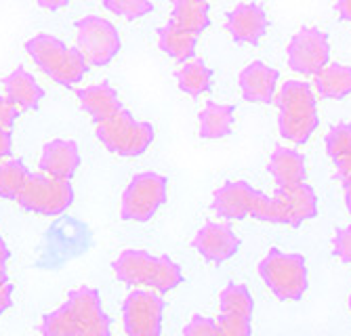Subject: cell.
<instances>
[{"label": "cell", "instance_id": "obj_1", "mask_svg": "<svg viewBox=\"0 0 351 336\" xmlns=\"http://www.w3.org/2000/svg\"><path fill=\"white\" fill-rule=\"evenodd\" d=\"M210 208L215 215H219L226 221H242L246 217H252L261 223L289 225L286 210L274 200V196L254 190L246 181L223 183L213 194Z\"/></svg>", "mask_w": 351, "mask_h": 336}, {"label": "cell", "instance_id": "obj_2", "mask_svg": "<svg viewBox=\"0 0 351 336\" xmlns=\"http://www.w3.org/2000/svg\"><path fill=\"white\" fill-rule=\"evenodd\" d=\"M278 131L295 145H303L320 127L313 86L303 80H286L276 95Z\"/></svg>", "mask_w": 351, "mask_h": 336}, {"label": "cell", "instance_id": "obj_3", "mask_svg": "<svg viewBox=\"0 0 351 336\" xmlns=\"http://www.w3.org/2000/svg\"><path fill=\"white\" fill-rule=\"evenodd\" d=\"M116 278L131 286H147L167 294L181 286L183 271L171 257H154L145 250H124L114 261Z\"/></svg>", "mask_w": 351, "mask_h": 336}, {"label": "cell", "instance_id": "obj_4", "mask_svg": "<svg viewBox=\"0 0 351 336\" xmlns=\"http://www.w3.org/2000/svg\"><path fill=\"white\" fill-rule=\"evenodd\" d=\"M95 135L112 154L122 158H137L149 149L156 131L149 122L135 120L129 109L120 107L110 118L97 122Z\"/></svg>", "mask_w": 351, "mask_h": 336}, {"label": "cell", "instance_id": "obj_5", "mask_svg": "<svg viewBox=\"0 0 351 336\" xmlns=\"http://www.w3.org/2000/svg\"><path fill=\"white\" fill-rule=\"evenodd\" d=\"M259 276L278 300H299L309 288V271L303 255L271 248L259 263Z\"/></svg>", "mask_w": 351, "mask_h": 336}, {"label": "cell", "instance_id": "obj_6", "mask_svg": "<svg viewBox=\"0 0 351 336\" xmlns=\"http://www.w3.org/2000/svg\"><path fill=\"white\" fill-rule=\"evenodd\" d=\"M17 204L43 217H59L74 204V188L70 181L55 179L45 172H29Z\"/></svg>", "mask_w": 351, "mask_h": 336}, {"label": "cell", "instance_id": "obj_7", "mask_svg": "<svg viewBox=\"0 0 351 336\" xmlns=\"http://www.w3.org/2000/svg\"><path fill=\"white\" fill-rule=\"evenodd\" d=\"M169 198V181L158 172H139L122 194L120 217L124 221L147 223Z\"/></svg>", "mask_w": 351, "mask_h": 336}, {"label": "cell", "instance_id": "obj_8", "mask_svg": "<svg viewBox=\"0 0 351 336\" xmlns=\"http://www.w3.org/2000/svg\"><path fill=\"white\" fill-rule=\"evenodd\" d=\"M76 47L82 51L90 68H104L116 59L122 40L112 21L99 15H86L76 21Z\"/></svg>", "mask_w": 351, "mask_h": 336}, {"label": "cell", "instance_id": "obj_9", "mask_svg": "<svg viewBox=\"0 0 351 336\" xmlns=\"http://www.w3.org/2000/svg\"><path fill=\"white\" fill-rule=\"evenodd\" d=\"M167 302L160 292L133 290L124 298L122 320L129 336H160Z\"/></svg>", "mask_w": 351, "mask_h": 336}, {"label": "cell", "instance_id": "obj_10", "mask_svg": "<svg viewBox=\"0 0 351 336\" xmlns=\"http://www.w3.org/2000/svg\"><path fill=\"white\" fill-rule=\"evenodd\" d=\"M289 68L301 76H315L330 61V40L320 27H301L286 49Z\"/></svg>", "mask_w": 351, "mask_h": 336}, {"label": "cell", "instance_id": "obj_11", "mask_svg": "<svg viewBox=\"0 0 351 336\" xmlns=\"http://www.w3.org/2000/svg\"><path fill=\"white\" fill-rule=\"evenodd\" d=\"M66 305L70 307L76 326L78 336H110L112 320L104 311L99 292L90 286H80L68 294Z\"/></svg>", "mask_w": 351, "mask_h": 336}, {"label": "cell", "instance_id": "obj_12", "mask_svg": "<svg viewBox=\"0 0 351 336\" xmlns=\"http://www.w3.org/2000/svg\"><path fill=\"white\" fill-rule=\"evenodd\" d=\"M191 246L208 263L221 265L236 257V253L240 250V237L228 223L208 221L198 229Z\"/></svg>", "mask_w": 351, "mask_h": 336}, {"label": "cell", "instance_id": "obj_13", "mask_svg": "<svg viewBox=\"0 0 351 336\" xmlns=\"http://www.w3.org/2000/svg\"><path fill=\"white\" fill-rule=\"evenodd\" d=\"M267 13L257 3H244L232 9L226 17L228 34L240 44H259L267 32Z\"/></svg>", "mask_w": 351, "mask_h": 336}, {"label": "cell", "instance_id": "obj_14", "mask_svg": "<svg viewBox=\"0 0 351 336\" xmlns=\"http://www.w3.org/2000/svg\"><path fill=\"white\" fill-rule=\"evenodd\" d=\"M278 80H280V72L263 64V61H252L238 76L242 97L248 103H261V105H269L276 99Z\"/></svg>", "mask_w": 351, "mask_h": 336}, {"label": "cell", "instance_id": "obj_15", "mask_svg": "<svg viewBox=\"0 0 351 336\" xmlns=\"http://www.w3.org/2000/svg\"><path fill=\"white\" fill-rule=\"evenodd\" d=\"M274 200L286 210L289 227H299L317 215V196L309 183H295V185L276 188Z\"/></svg>", "mask_w": 351, "mask_h": 336}, {"label": "cell", "instance_id": "obj_16", "mask_svg": "<svg viewBox=\"0 0 351 336\" xmlns=\"http://www.w3.org/2000/svg\"><path fill=\"white\" fill-rule=\"evenodd\" d=\"M80 168V149L72 139H53L43 147L40 172L70 181Z\"/></svg>", "mask_w": 351, "mask_h": 336}, {"label": "cell", "instance_id": "obj_17", "mask_svg": "<svg viewBox=\"0 0 351 336\" xmlns=\"http://www.w3.org/2000/svg\"><path fill=\"white\" fill-rule=\"evenodd\" d=\"M5 97L19 109V112H32L38 109L45 99V88L38 84V80L32 76L25 68H15L5 80Z\"/></svg>", "mask_w": 351, "mask_h": 336}, {"label": "cell", "instance_id": "obj_18", "mask_svg": "<svg viewBox=\"0 0 351 336\" xmlns=\"http://www.w3.org/2000/svg\"><path fill=\"white\" fill-rule=\"evenodd\" d=\"M267 170L274 177L278 188L295 185V183H303L307 179L305 156L301 151H297L293 147H284V145H280L271 151Z\"/></svg>", "mask_w": 351, "mask_h": 336}, {"label": "cell", "instance_id": "obj_19", "mask_svg": "<svg viewBox=\"0 0 351 336\" xmlns=\"http://www.w3.org/2000/svg\"><path fill=\"white\" fill-rule=\"evenodd\" d=\"M76 97L80 101V107L93 118L95 125L101 122V120H106V118H110L112 114H116L122 107L116 88H112L110 82L90 84V86L78 88Z\"/></svg>", "mask_w": 351, "mask_h": 336}, {"label": "cell", "instance_id": "obj_20", "mask_svg": "<svg viewBox=\"0 0 351 336\" xmlns=\"http://www.w3.org/2000/svg\"><path fill=\"white\" fill-rule=\"evenodd\" d=\"M25 53L34 61V66L51 78L66 57L68 44L53 34H36L25 42Z\"/></svg>", "mask_w": 351, "mask_h": 336}, {"label": "cell", "instance_id": "obj_21", "mask_svg": "<svg viewBox=\"0 0 351 336\" xmlns=\"http://www.w3.org/2000/svg\"><path fill=\"white\" fill-rule=\"evenodd\" d=\"M313 93L322 99L339 101L351 95V66L328 64L313 76Z\"/></svg>", "mask_w": 351, "mask_h": 336}, {"label": "cell", "instance_id": "obj_22", "mask_svg": "<svg viewBox=\"0 0 351 336\" xmlns=\"http://www.w3.org/2000/svg\"><path fill=\"white\" fill-rule=\"evenodd\" d=\"M158 47H160L162 53L179 61V64H185V61H191L196 57L198 36L185 32V29L169 21L167 25L158 29Z\"/></svg>", "mask_w": 351, "mask_h": 336}, {"label": "cell", "instance_id": "obj_23", "mask_svg": "<svg viewBox=\"0 0 351 336\" xmlns=\"http://www.w3.org/2000/svg\"><path fill=\"white\" fill-rule=\"evenodd\" d=\"M234 118H236V107L228 103H215L208 101L204 109L200 112V137L202 139H223L230 137L234 131Z\"/></svg>", "mask_w": 351, "mask_h": 336}, {"label": "cell", "instance_id": "obj_24", "mask_svg": "<svg viewBox=\"0 0 351 336\" xmlns=\"http://www.w3.org/2000/svg\"><path fill=\"white\" fill-rule=\"evenodd\" d=\"M326 154L337 170V177L345 181L351 177V122H339L326 135Z\"/></svg>", "mask_w": 351, "mask_h": 336}, {"label": "cell", "instance_id": "obj_25", "mask_svg": "<svg viewBox=\"0 0 351 336\" xmlns=\"http://www.w3.org/2000/svg\"><path fill=\"white\" fill-rule=\"evenodd\" d=\"M171 23L198 36L210 25V7L204 0H175Z\"/></svg>", "mask_w": 351, "mask_h": 336}, {"label": "cell", "instance_id": "obj_26", "mask_svg": "<svg viewBox=\"0 0 351 336\" xmlns=\"http://www.w3.org/2000/svg\"><path fill=\"white\" fill-rule=\"evenodd\" d=\"M177 84L185 95L191 99H198L208 93L213 86V70L204 64L202 59H191L175 72Z\"/></svg>", "mask_w": 351, "mask_h": 336}, {"label": "cell", "instance_id": "obj_27", "mask_svg": "<svg viewBox=\"0 0 351 336\" xmlns=\"http://www.w3.org/2000/svg\"><path fill=\"white\" fill-rule=\"evenodd\" d=\"M88 70H90V66H88L86 57L82 55V51L78 47H68L66 57H63L61 66L51 76V80L57 82V84H61V86H68L70 88V86L80 84Z\"/></svg>", "mask_w": 351, "mask_h": 336}, {"label": "cell", "instance_id": "obj_28", "mask_svg": "<svg viewBox=\"0 0 351 336\" xmlns=\"http://www.w3.org/2000/svg\"><path fill=\"white\" fill-rule=\"evenodd\" d=\"M219 309L221 313H238V315H246L252 318L254 311V300L250 290L244 284H228L219 294Z\"/></svg>", "mask_w": 351, "mask_h": 336}, {"label": "cell", "instance_id": "obj_29", "mask_svg": "<svg viewBox=\"0 0 351 336\" xmlns=\"http://www.w3.org/2000/svg\"><path fill=\"white\" fill-rule=\"evenodd\" d=\"M29 177L27 166L21 160H3L0 162V198L17 200L25 181Z\"/></svg>", "mask_w": 351, "mask_h": 336}, {"label": "cell", "instance_id": "obj_30", "mask_svg": "<svg viewBox=\"0 0 351 336\" xmlns=\"http://www.w3.org/2000/svg\"><path fill=\"white\" fill-rule=\"evenodd\" d=\"M40 336H78L76 320L66 302L43 318Z\"/></svg>", "mask_w": 351, "mask_h": 336}, {"label": "cell", "instance_id": "obj_31", "mask_svg": "<svg viewBox=\"0 0 351 336\" xmlns=\"http://www.w3.org/2000/svg\"><path fill=\"white\" fill-rule=\"evenodd\" d=\"M104 7L110 13H114L118 17H124L129 21L147 17L154 11L152 0H104Z\"/></svg>", "mask_w": 351, "mask_h": 336}, {"label": "cell", "instance_id": "obj_32", "mask_svg": "<svg viewBox=\"0 0 351 336\" xmlns=\"http://www.w3.org/2000/svg\"><path fill=\"white\" fill-rule=\"evenodd\" d=\"M217 330H219V336H250L252 322L250 318L238 315V313H219Z\"/></svg>", "mask_w": 351, "mask_h": 336}, {"label": "cell", "instance_id": "obj_33", "mask_svg": "<svg viewBox=\"0 0 351 336\" xmlns=\"http://www.w3.org/2000/svg\"><path fill=\"white\" fill-rule=\"evenodd\" d=\"M332 253L341 263L351 265V225L337 229L332 237Z\"/></svg>", "mask_w": 351, "mask_h": 336}, {"label": "cell", "instance_id": "obj_34", "mask_svg": "<svg viewBox=\"0 0 351 336\" xmlns=\"http://www.w3.org/2000/svg\"><path fill=\"white\" fill-rule=\"evenodd\" d=\"M183 336H219L217 320L204 318V315H194L187 322V326L183 330Z\"/></svg>", "mask_w": 351, "mask_h": 336}, {"label": "cell", "instance_id": "obj_35", "mask_svg": "<svg viewBox=\"0 0 351 336\" xmlns=\"http://www.w3.org/2000/svg\"><path fill=\"white\" fill-rule=\"evenodd\" d=\"M19 109L7 99V97H0V129H7L11 131L15 127V122L19 118Z\"/></svg>", "mask_w": 351, "mask_h": 336}, {"label": "cell", "instance_id": "obj_36", "mask_svg": "<svg viewBox=\"0 0 351 336\" xmlns=\"http://www.w3.org/2000/svg\"><path fill=\"white\" fill-rule=\"evenodd\" d=\"M11 154H13V137H11V131L0 129V162L9 160Z\"/></svg>", "mask_w": 351, "mask_h": 336}, {"label": "cell", "instance_id": "obj_37", "mask_svg": "<svg viewBox=\"0 0 351 336\" xmlns=\"http://www.w3.org/2000/svg\"><path fill=\"white\" fill-rule=\"evenodd\" d=\"M9 257H11V250L7 246V242L0 237V286L7 284V263H9Z\"/></svg>", "mask_w": 351, "mask_h": 336}, {"label": "cell", "instance_id": "obj_38", "mask_svg": "<svg viewBox=\"0 0 351 336\" xmlns=\"http://www.w3.org/2000/svg\"><path fill=\"white\" fill-rule=\"evenodd\" d=\"M11 307H13V284L7 282L0 286V315Z\"/></svg>", "mask_w": 351, "mask_h": 336}, {"label": "cell", "instance_id": "obj_39", "mask_svg": "<svg viewBox=\"0 0 351 336\" xmlns=\"http://www.w3.org/2000/svg\"><path fill=\"white\" fill-rule=\"evenodd\" d=\"M38 7L45 9V11H59L63 7L70 5V0H36Z\"/></svg>", "mask_w": 351, "mask_h": 336}, {"label": "cell", "instance_id": "obj_40", "mask_svg": "<svg viewBox=\"0 0 351 336\" xmlns=\"http://www.w3.org/2000/svg\"><path fill=\"white\" fill-rule=\"evenodd\" d=\"M337 13L343 21L351 23V0H337Z\"/></svg>", "mask_w": 351, "mask_h": 336}, {"label": "cell", "instance_id": "obj_41", "mask_svg": "<svg viewBox=\"0 0 351 336\" xmlns=\"http://www.w3.org/2000/svg\"><path fill=\"white\" fill-rule=\"evenodd\" d=\"M343 194H345V206H347V212L351 215V177H347L343 181Z\"/></svg>", "mask_w": 351, "mask_h": 336}, {"label": "cell", "instance_id": "obj_42", "mask_svg": "<svg viewBox=\"0 0 351 336\" xmlns=\"http://www.w3.org/2000/svg\"><path fill=\"white\" fill-rule=\"evenodd\" d=\"M349 309H351V294H349Z\"/></svg>", "mask_w": 351, "mask_h": 336}, {"label": "cell", "instance_id": "obj_43", "mask_svg": "<svg viewBox=\"0 0 351 336\" xmlns=\"http://www.w3.org/2000/svg\"><path fill=\"white\" fill-rule=\"evenodd\" d=\"M204 3H208V0H204Z\"/></svg>", "mask_w": 351, "mask_h": 336}]
</instances>
